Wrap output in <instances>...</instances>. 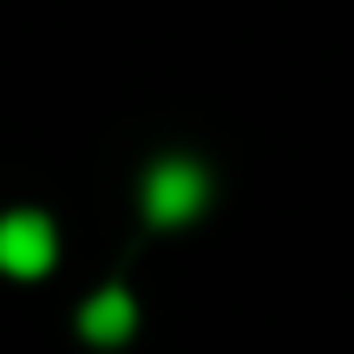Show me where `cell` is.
Returning a JSON list of instances; mask_svg holds the SVG:
<instances>
[{
  "label": "cell",
  "instance_id": "6da1fadb",
  "mask_svg": "<svg viewBox=\"0 0 354 354\" xmlns=\"http://www.w3.org/2000/svg\"><path fill=\"white\" fill-rule=\"evenodd\" d=\"M0 269L7 276H46L53 269V223L33 210L0 216Z\"/></svg>",
  "mask_w": 354,
  "mask_h": 354
},
{
  "label": "cell",
  "instance_id": "7a4b0ae2",
  "mask_svg": "<svg viewBox=\"0 0 354 354\" xmlns=\"http://www.w3.org/2000/svg\"><path fill=\"white\" fill-rule=\"evenodd\" d=\"M203 197H210V184H203L197 165H158L151 184H145V210H151V223H184V216L203 210Z\"/></svg>",
  "mask_w": 354,
  "mask_h": 354
},
{
  "label": "cell",
  "instance_id": "3957f363",
  "mask_svg": "<svg viewBox=\"0 0 354 354\" xmlns=\"http://www.w3.org/2000/svg\"><path fill=\"white\" fill-rule=\"evenodd\" d=\"M131 322H138V308H131L125 289H105L99 302H86V315H79V328H86V342H125Z\"/></svg>",
  "mask_w": 354,
  "mask_h": 354
}]
</instances>
